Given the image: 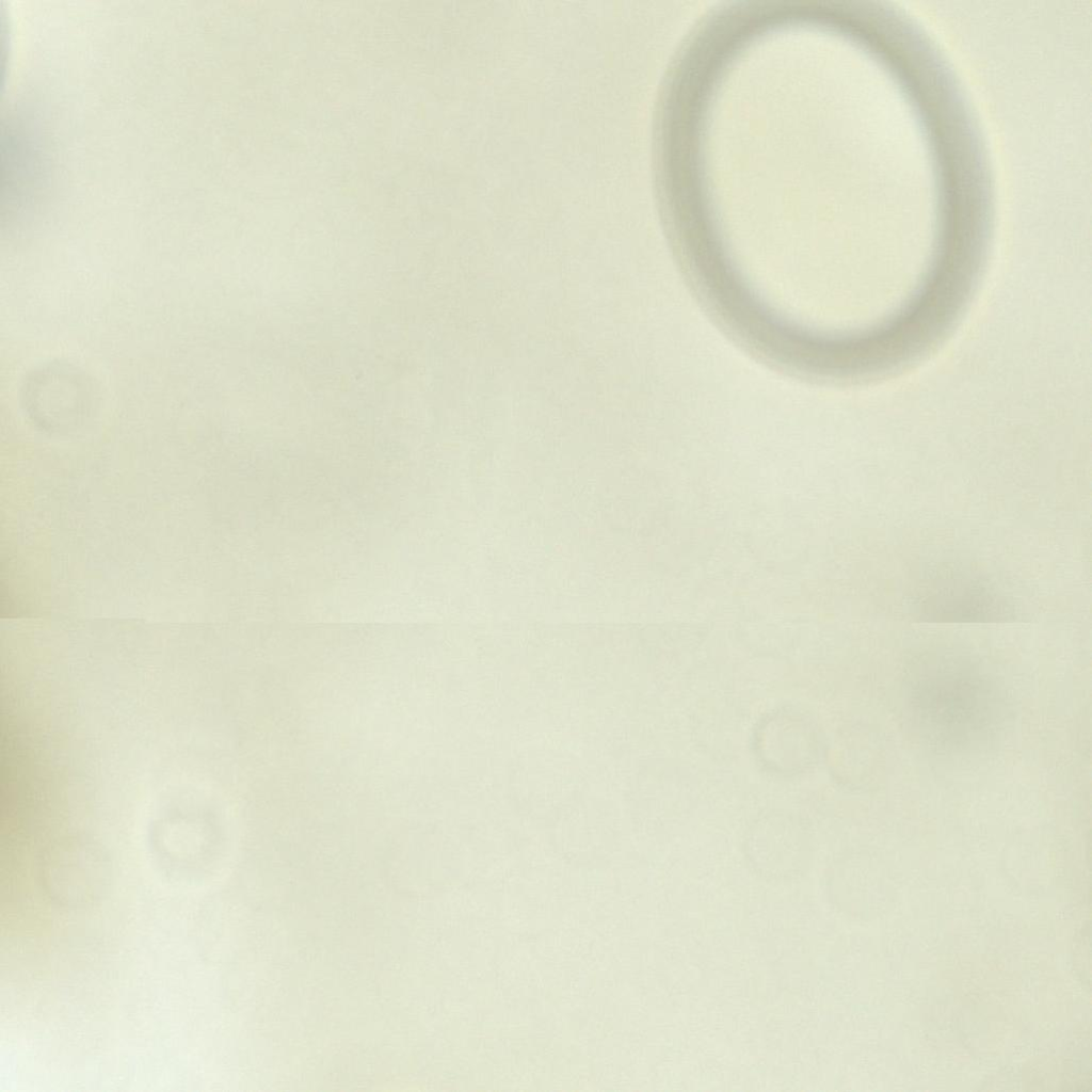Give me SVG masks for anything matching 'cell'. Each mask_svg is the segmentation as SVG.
I'll list each match as a JSON object with an SVG mask.
<instances>
[{"instance_id": "6da1fadb", "label": "cell", "mask_w": 1092, "mask_h": 1092, "mask_svg": "<svg viewBox=\"0 0 1092 1092\" xmlns=\"http://www.w3.org/2000/svg\"><path fill=\"white\" fill-rule=\"evenodd\" d=\"M995 687L978 671L952 662L934 665L914 682L912 704L920 730L936 746H977L996 729L1000 705Z\"/></svg>"}, {"instance_id": "7a4b0ae2", "label": "cell", "mask_w": 1092, "mask_h": 1092, "mask_svg": "<svg viewBox=\"0 0 1092 1092\" xmlns=\"http://www.w3.org/2000/svg\"><path fill=\"white\" fill-rule=\"evenodd\" d=\"M744 852L761 877L791 880L807 871L813 844L809 831L797 816L770 812L751 824L745 834Z\"/></svg>"}, {"instance_id": "3957f363", "label": "cell", "mask_w": 1092, "mask_h": 1092, "mask_svg": "<svg viewBox=\"0 0 1092 1092\" xmlns=\"http://www.w3.org/2000/svg\"><path fill=\"white\" fill-rule=\"evenodd\" d=\"M753 749L759 762L778 775H797L821 757L822 739L813 718L794 708L768 713L754 730Z\"/></svg>"}, {"instance_id": "277c9868", "label": "cell", "mask_w": 1092, "mask_h": 1092, "mask_svg": "<svg viewBox=\"0 0 1092 1092\" xmlns=\"http://www.w3.org/2000/svg\"><path fill=\"white\" fill-rule=\"evenodd\" d=\"M924 614L945 621H992L1006 614L995 597L975 587L944 588L924 606Z\"/></svg>"}]
</instances>
